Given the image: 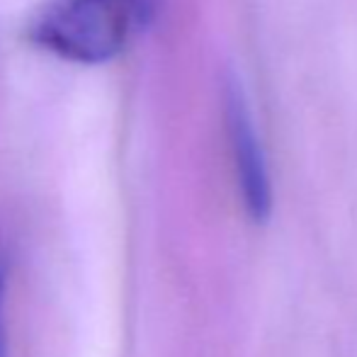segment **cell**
<instances>
[{
  "label": "cell",
  "instance_id": "cell-1",
  "mask_svg": "<svg viewBox=\"0 0 357 357\" xmlns=\"http://www.w3.org/2000/svg\"><path fill=\"white\" fill-rule=\"evenodd\" d=\"M158 0H52L32 17L27 37L42 52L80 66H102L153 22Z\"/></svg>",
  "mask_w": 357,
  "mask_h": 357
},
{
  "label": "cell",
  "instance_id": "cell-2",
  "mask_svg": "<svg viewBox=\"0 0 357 357\" xmlns=\"http://www.w3.org/2000/svg\"><path fill=\"white\" fill-rule=\"evenodd\" d=\"M221 102H224L226 139H229V153L241 202L253 224H268L273 216V180H270L268 158L255 127L248 95L234 71L224 75Z\"/></svg>",
  "mask_w": 357,
  "mask_h": 357
},
{
  "label": "cell",
  "instance_id": "cell-3",
  "mask_svg": "<svg viewBox=\"0 0 357 357\" xmlns=\"http://www.w3.org/2000/svg\"><path fill=\"white\" fill-rule=\"evenodd\" d=\"M0 357H10L8 338V270L0 263Z\"/></svg>",
  "mask_w": 357,
  "mask_h": 357
}]
</instances>
